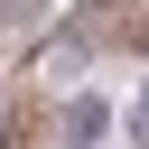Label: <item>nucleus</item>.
I'll use <instances>...</instances> for the list:
<instances>
[{"mask_svg":"<svg viewBox=\"0 0 149 149\" xmlns=\"http://www.w3.org/2000/svg\"><path fill=\"white\" fill-rule=\"evenodd\" d=\"M28 140H37V102H19V112L0 121V149H28Z\"/></svg>","mask_w":149,"mask_h":149,"instance_id":"f03ea898","label":"nucleus"},{"mask_svg":"<svg viewBox=\"0 0 149 149\" xmlns=\"http://www.w3.org/2000/svg\"><path fill=\"white\" fill-rule=\"evenodd\" d=\"M130 56H149V9H140V19H130Z\"/></svg>","mask_w":149,"mask_h":149,"instance_id":"39448f33","label":"nucleus"},{"mask_svg":"<svg viewBox=\"0 0 149 149\" xmlns=\"http://www.w3.org/2000/svg\"><path fill=\"white\" fill-rule=\"evenodd\" d=\"M112 121H121V112H112L102 93H65V102H56V140H65V149H102Z\"/></svg>","mask_w":149,"mask_h":149,"instance_id":"f257e3e1","label":"nucleus"},{"mask_svg":"<svg viewBox=\"0 0 149 149\" xmlns=\"http://www.w3.org/2000/svg\"><path fill=\"white\" fill-rule=\"evenodd\" d=\"M121 121H130V149H149V74H140V93H130V112H121Z\"/></svg>","mask_w":149,"mask_h":149,"instance_id":"7ed1b4c3","label":"nucleus"},{"mask_svg":"<svg viewBox=\"0 0 149 149\" xmlns=\"http://www.w3.org/2000/svg\"><path fill=\"white\" fill-rule=\"evenodd\" d=\"M47 19V0H0V28H37Z\"/></svg>","mask_w":149,"mask_h":149,"instance_id":"20e7f679","label":"nucleus"}]
</instances>
